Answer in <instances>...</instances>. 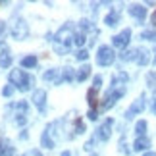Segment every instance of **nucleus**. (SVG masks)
I'll use <instances>...</instances> for the list:
<instances>
[{
    "instance_id": "obj_3",
    "label": "nucleus",
    "mask_w": 156,
    "mask_h": 156,
    "mask_svg": "<svg viewBox=\"0 0 156 156\" xmlns=\"http://www.w3.org/2000/svg\"><path fill=\"white\" fill-rule=\"evenodd\" d=\"M10 33H12V37L16 41H23L29 35V25L20 16H14L12 17V23H10Z\"/></svg>"
},
{
    "instance_id": "obj_40",
    "label": "nucleus",
    "mask_w": 156,
    "mask_h": 156,
    "mask_svg": "<svg viewBox=\"0 0 156 156\" xmlns=\"http://www.w3.org/2000/svg\"><path fill=\"white\" fill-rule=\"evenodd\" d=\"M62 156H71V154H69L68 151H64V152H62Z\"/></svg>"
},
{
    "instance_id": "obj_15",
    "label": "nucleus",
    "mask_w": 156,
    "mask_h": 156,
    "mask_svg": "<svg viewBox=\"0 0 156 156\" xmlns=\"http://www.w3.org/2000/svg\"><path fill=\"white\" fill-rule=\"evenodd\" d=\"M10 66H12L10 50L8 48H2V52H0V68H10Z\"/></svg>"
},
{
    "instance_id": "obj_14",
    "label": "nucleus",
    "mask_w": 156,
    "mask_h": 156,
    "mask_svg": "<svg viewBox=\"0 0 156 156\" xmlns=\"http://www.w3.org/2000/svg\"><path fill=\"white\" fill-rule=\"evenodd\" d=\"M41 145H43L44 148H54V147H56V141L52 139V135H50L46 129L43 131V137H41Z\"/></svg>"
},
{
    "instance_id": "obj_32",
    "label": "nucleus",
    "mask_w": 156,
    "mask_h": 156,
    "mask_svg": "<svg viewBox=\"0 0 156 156\" xmlns=\"http://www.w3.org/2000/svg\"><path fill=\"white\" fill-rule=\"evenodd\" d=\"M23 156H43V154H41V152L37 151V148H31V151H27Z\"/></svg>"
},
{
    "instance_id": "obj_2",
    "label": "nucleus",
    "mask_w": 156,
    "mask_h": 156,
    "mask_svg": "<svg viewBox=\"0 0 156 156\" xmlns=\"http://www.w3.org/2000/svg\"><path fill=\"white\" fill-rule=\"evenodd\" d=\"M10 83L16 85L20 91H29V89L33 87V83H35V77L27 75L25 71H21V69H14L10 73Z\"/></svg>"
},
{
    "instance_id": "obj_12",
    "label": "nucleus",
    "mask_w": 156,
    "mask_h": 156,
    "mask_svg": "<svg viewBox=\"0 0 156 156\" xmlns=\"http://www.w3.org/2000/svg\"><path fill=\"white\" fill-rule=\"evenodd\" d=\"M151 147V139L148 137H137L135 143H133V151H147V148Z\"/></svg>"
},
{
    "instance_id": "obj_1",
    "label": "nucleus",
    "mask_w": 156,
    "mask_h": 156,
    "mask_svg": "<svg viewBox=\"0 0 156 156\" xmlns=\"http://www.w3.org/2000/svg\"><path fill=\"white\" fill-rule=\"evenodd\" d=\"M73 39H75V35H73V27H71L69 23H68V25L60 27V29H58V33L54 35L50 41H52L54 50H56L58 54H68V52H69V46L73 44Z\"/></svg>"
},
{
    "instance_id": "obj_6",
    "label": "nucleus",
    "mask_w": 156,
    "mask_h": 156,
    "mask_svg": "<svg viewBox=\"0 0 156 156\" xmlns=\"http://www.w3.org/2000/svg\"><path fill=\"white\" fill-rule=\"evenodd\" d=\"M145 106H147V100H145V94H143V97H139L133 104L127 108V112H125V118L131 119L133 116H137V114H141L143 110H145Z\"/></svg>"
},
{
    "instance_id": "obj_39",
    "label": "nucleus",
    "mask_w": 156,
    "mask_h": 156,
    "mask_svg": "<svg viewBox=\"0 0 156 156\" xmlns=\"http://www.w3.org/2000/svg\"><path fill=\"white\" fill-rule=\"evenodd\" d=\"M152 112H154V116H156V98H154V102H152Z\"/></svg>"
},
{
    "instance_id": "obj_34",
    "label": "nucleus",
    "mask_w": 156,
    "mask_h": 156,
    "mask_svg": "<svg viewBox=\"0 0 156 156\" xmlns=\"http://www.w3.org/2000/svg\"><path fill=\"white\" fill-rule=\"evenodd\" d=\"M119 147H122V151H123L125 154H129V148H127V145H125V139L119 141Z\"/></svg>"
},
{
    "instance_id": "obj_8",
    "label": "nucleus",
    "mask_w": 156,
    "mask_h": 156,
    "mask_svg": "<svg viewBox=\"0 0 156 156\" xmlns=\"http://www.w3.org/2000/svg\"><path fill=\"white\" fill-rule=\"evenodd\" d=\"M33 104L39 108L41 114L46 112V91L44 89H37V91L33 93Z\"/></svg>"
},
{
    "instance_id": "obj_19",
    "label": "nucleus",
    "mask_w": 156,
    "mask_h": 156,
    "mask_svg": "<svg viewBox=\"0 0 156 156\" xmlns=\"http://www.w3.org/2000/svg\"><path fill=\"white\" fill-rule=\"evenodd\" d=\"M89 75H91V66L85 64L83 68H79V71H77V75H75V79H77V81H85Z\"/></svg>"
},
{
    "instance_id": "obj_4",
    "label": "nucleus",
    "mask_w": 156,
    "mask_h": 156,
    "mask_svg": "<svg viewBox=\"0 0 156 156\" xmlns=\"http://www.w3.org/2000/svg\"><path fill=\"white\" fill-rule=\"evenodd\" d=\"M123 94H125V87H119V89H114L112 87V91H108L106 97L102 98V102H100V110H110V108L116 104Z\"/></svg>"
},
{
    "instance_id": "obj_22",
    "label": "nucleus",
    "mask_w": 156,
    "mask_h": 156,
    "mask_svg": "<svg viewBox=\"0 0 156 156\" xmlns=\"http://www.w3.org/2000/svg\"><path fill=\"white\" fill-rule=\"evenodd\" d=\"M135 133L139 135V137H145V133H147V122H145V119L137 122V125H135Z\"/></svg>"
},
{
    "instance_id": "obj_43",
    "label": "nucleus",
    "mask_w": 156,
    "mask_h": 156,
    "mask_svg": "<svg viewBox=\"0 0 156 156\" xmlns=\"http://www.w3.org/2000/svg\"><path fill=\"white\" fill-rule=\"evenodd\" d=\"M0 44H2V41H0Z\"/></svg>"
},
{
    "instance_id": "obj_7",
    "label": "nucleus",
    "mask_w": 156,
    "mask_h": 156,
    "mask_svg": "<svg viewBox=\"0 0 156 156\" xmlns=\"http://www.w3.org/2000/svg\"><path fill=\"white\" fill-rule=\"evenodd\" d=\"M129 39H131V29H123L122 33H118L116 37H112V44L116 48H125L129 44Z\"/></svg>"
},
{
    "instance_id": "obj_29",
    "label": "nucleus",
    "mask_w": 156,
    "mask_h": 156,
    "mask_svg": "<svg viewBox=\"0 0 156 156\" xmlns=\"http://www.w3.org/2000/svg\"><path fill=\"white\" fill-rule=\"evenodd\" d=\"M100 85H102V77H100V75H97V77L93 79V89H97V91H98V89H100Z\"/></svg>"
},
{
    "instance_id": "obj_5",
    "label": "nucleus",
    "mask_w": 156,
    "mask_h": 156,
    "mask_svg": "<svg viewBox=\"0 0 156 156\" xmlns=\"http://www.w3.org/2000/svg\"><path fill=\"white\" fill-rule=\"evenodd\" d=\"M114 60H116V54L110 46H100L98 48V54H97V64L106 68V66H112Z\"/></svg>"
},
{
    "instance_id": "obj_33",
    "label": "nucleus",
    "mask_w": 156,
    "mask_h": 156,
    "mask_svg": "<svg viewBox=\"0 0 156 156\" xmlns=\"http://www.w3.org/2000/svg\"><path fill=\"white\" fill-rule=\"evenodd\" d=\"M93 148H94V141L91 139V141H87V145H85V151H87V152H91Z\"/></svg>"
},
{
    "instance_id": "obj_17",
    "label": "nucleus",
    "mask_w": 156,
    "mask_h": 156,
    "mask_svg": "<svg viewBox=\"0 0 156 156\" xmlns=\"http://www.w3.org/2000/svg\"><path fill=\"white\" fill-rule=\"evenodd\" d=\"M58 73H60V69H56V68H52V69H48V71H44V75H43V79L44 81H54L58 85V81H60V77H58Z\"/></svg>"
},
{
    "instance_id": "obj_41",
    "label": "nucleus",
    "mask_w": 156,
    "mask_h": 156,
    "mask_svg": "<svg viewBox=\"0 0 156 156\" xmlns=\"http://www.w3.org/2000/svg\"><path fill=\"white\" fill-rule=\"evenodd\" d=\"M145 156H156V152H147Z\"/></svg>"
},
{
    "instance_id": "obj_16",
    "label": "nucleus",
    "mask_w": 156,
    "mask_h": 156,
    "mask_svg": "<svg viewBox=\"0 0 156 156\" xmlns=\"http://www.w3.org/2000/svg\"><path fill=\"white\" fill-rule=\"evenodd\" d=\"M104 23L108 27H116L119 23V14H118V12H110V14L104 17Z\"/></svg>"
},
{
    "instance_id": "obj_9",
    "label": "nucleus",
    "mask_w": 156,
    "mask_h": 156,
    "mask_svg": "<svg viewBox=\"0 0 156 156\" xmlns=\"http://www.w3.org/2000/svg\"><path fill=\"white\" fill-rule=\"evenodd\" d=\"M112 125H114V122L110 118L106 119V122L98 127V131H97V139L98 141H108L110 139V135H112Z\"/></svg>"
},
{
    "instance_id": "obj_23",
    "label": "nucleus",
    "mask_w": 156,
    "mask_h": 156,
    "mask_svg": "<svg viewBox=\"0 0 156 156\" xmlns=\"http://www.w3.org/2000/svg\"><path fill=\"white\" fill-rule=\"evenodd\" d=\"M122 60H123V62H131V60H135V62H137V48L125 50V52L122 54Z\"/></svg>"
},
{
    "instance_id": "obj_21",
    "label": "nucleus",
    "mask_w": 156,
    "mask_h": 156,
    "mask_svg": "<svg viewBox=\"0 0 156 156\" xmlns=\"http://www.w3.org/2000/svg\"><path fill=\"white\" fill-rule=\"evenodd\" d=\"M37 66V56H25L21 58V68H35Z\"/></svg>"
},
{
    "instance_id": "obj_20",
    "label": "nucleus",
    "mask_w": 156,
    "mask_h": 156,
    "mask_svg": "<svg viewBox=\"0 0 156 156\" xmlns=\"http://www.w3.org/2000/svg\"><path fill=\"white\" fill-rule=\"evenodd\" d=\"M73 77H75L73 68H64V69H62V77H60V81H58V83H64V81H73Z\"/></svg>"
},
{
    "instance_id": "obj_38",
    "label": "nucleus",
    "mask_w": 156,
    "mask_h": 156,
    "mask_svg": "<svg viewBox=\"0 0 156 156\" xmlns=\"http://www.w3.org/2000/svg\"><path fill=\"white\" fill-rule=\"evenodd\" d=\"M151 21H152V25H156V12L152 14V20H151Z\"/></svg>"
},
{
    "instance_id": "obj_13",
    "label": "nucleus",
    "mask_w": 156,
    "mask_h": 156,
    "mask_svg": "<svg viewBox=\"0 0 156 156\" xmlns=\"http://www.w3.org/2000/svg\"><path fill=\"white\" fill-rule=\"evenodd\" d=\"M151 62V52L147 48H137V64L139 66H147Z\"/></svg>"
},
{
    "instance_id": "obj_24",
    "label": "nucleus",
    "mask_w": 156,
    "mask_h": 156,
    "mask_svg": "<svg viewBox=\"0 0 156 156\" xmlns=\"http://www.w3.org/2000/svg\"><path fill=\"white\" fill-rule=\"evenodd\" d=\"M147 83H148V89L156 93V73H154V71L147 73Z\"/></svg>"
},
{
    "instance_id": "obj_31",
    "label": "nucleus",
    "mask_w": 156,
    "mask_h": 156,
    "mask_svg": "<svg viewBox=\"0 0 156 156\" xmlns=\"http://www.w3.org/2000/svg\"><path fill=\"white\" fill-rule=\"evenodd\" d=\"M2 94H4V97H12V94H14V87L6 85V87L2 89Z\"/></svg>"
},
{
    "instance_id": "obj_18",
    "label": "nucleus",
    "mask_w": 156,
    "mask_h": 156,
    "mask_svg": "<svg viewBox=\"0 0 156 156\" xmlns=\"http://www.w3.org/2000/svg\"><path fill=\"white\" fill-rule=\"evenodd\" d=\"M14 147H12L10 141H2V145H0V156H14Z\"/></svg>"
},
{
    "instance_id": "obj_26",
    "label": "nucleus",
    "mask_w": 156,
    "mask_h": 156,
    "mask_svg": "<svg viewBox=\"0 0 156 156\" xmlns=\"http://www.w3.org/2000/svg\"><path fill=\"white\" fill-rule=\"evenodd\" d=\"M73 43H75L77 46H83V44L87 43V35H85V33H77L75 39H73Z\"/></svg>"
},
{
    "instance_id": "obj_42",
    "label": "nucleus",
    "mask_w": 156,
    "mask_h": 156,
    "mask_svg": "<svg viewBox=\"0 0 156 156\" xmlns=\"http://www.w3.org/2000/svg\"><path fill=\"white\" fill-rule=\"evenodd\" d=\"M154 64H156V58H154Z\"/></svg>"
},
{
    "instance_id": "obj_11",
    "label": "nucleus",
    "mask_w": 156,
    "mask_h": 156,
    "mask_svg": "<svg viewBox=\"0 0 156 156\" xmlns=\"http://www.w3.org/2000/svg\"><path fill=\"white\" fill-rule=\"evenodd\" d=\"M129 16H133L137 21H145V17H147V8L145 6H141V4H133V6H129Z\"/></svg>"
},
{
    "instance_id": "obj_25",
    "label": "nucleus",
    "mask_w": 156,
    "mask_h": 156,
    "mask_svg": "<svg viewBox=\"0 0 156 156\" xmlns=\"http://www.w3.org/2000/svg\"><path fill=\"white\" fill-rule=\"evenodd\" d=\"M87 100H89V104H91L93 110H94V104H97V89H91V91L87 93Z\"/></svg>"
},
{
    "instance_id": "obj_35",
    "label": "nucleus",
    "mask_w": 156,
    "mask_h": 156,
    "mask_svg": "<svg viewBox=\"0 0 156 156\" xmlns=\"http://www.w3.org/2000/svg\"><path fill=\"white\" fill-rule=\"evenodd\" d=\"M89 119H93V122L97 119V110H93V108H91V112H89Z\"/></svg>"
},
{
    "instance_id": "obj_27",
    "label": "nucleus",
    "mask_w": 156,
    "mask_h": 156,
    "mask_svg": "<svg viewBox=\"0 0 156 156\" xmlns=\"http://www.w3.org/2000/svg\"><path fill=\"white\" fill-rule=\"evenodd\" d=\"M141 39H145V41H154V43H156V31H143V33H141Z\"/></svg>"
},
{
    "instance_id": "obj_28",
    "label": "nucleus",
    "mask_w": 156,
    "mask_h": 156,
    "mask_svg": "<svg viewBox=\"0 0 156 156\" xmlns=\"http://www.w3.org/2000/svg\"><path fill=\"white\" fill-rule=\"evenodd\" d=\"M81 133H85V123H83V119H75V135Z\"/></svg>"
},
{
    "instance_id": "obj_30",
    "label": "nucleus",
    "mask_w": 156,
    "mask_h": 156,
    "mask_svg": "<svg viewBox=\"0 0 156 156\" xmlns=\"http://www.w3.org/2000/svg\"><path fill=\"white\" fill-rule=\"evenodd\" d=\"M75 56H77V60H87V58H89V52H87L85 48H81L79 52L75 54Z\"/></svg>"
},
{
    "instance_id": "obj_36",
    "label": "nucleus",
    "mask_w": 156,
    "mask_h": 156,
    "mask_svg": "<svg viewBox=\"0 0 156 156\" xmlns=\"http://www.w3.org/2000/svg\"><path fill=\"white\" fill-rule=\"evenodd\" d=\"M4 29H6V23H4L2 20H0V35H2V33H4Z\"/></svg>"
},
{
    "instance_id": "obj_37",
    "label": "nucleus",
    "mask_w": 156,
    "mask_h": 156,
    "mask_svg": "<svg viewBox=\"0 0 156 156\" xmlns=\"http://www.w3.org/2000/svg\"><path fill=\"white\" fill-rule=\"evenodd\" d=\"M27 137H29V135H27V131L23 129V133H20V139H27Z\"/></svg>"
},
{
    "instance_id": "obj_44",
    "label": "nucleus",
    "mask_w": 156,
    "mask_h": 156,
    "mask_svg": "<svg viewBox=\"0 0 156 156\" xmlns=\"http://www.w3.org/2000/svg\"><path fill=\"white\" fill-rule=\"evenodd\" d=\"M93 156H94V154H93Z\"/></svg>"
},
{
    "instance_id": "obj_10",
    "label": "nucleus",
    "mask_w": 156,
    "mask_h": 156,
    "mask_svg": "<svg viewBox=\"0 0 156 156\" xmlns=\"http://www.w3.org/2000/svg\"><path fill=\"white\" fill-rule=\"evenodd\" d=\"M16 123L17 125H23V123H25L27 122V102H23V100H21V102H17L16 104Z\"/></svg>"
}]
</instances>
